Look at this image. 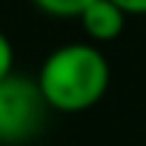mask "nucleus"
I'll return each instance as SVG.
<instances>
[{
	"mask_svg": "<svg viewBox=\"0 0 146 146\" xmlns=\"http://www.w3.org/2000/svg\"><path fill=\"white\" fill-rule=\"evenodd\" d=\"M112 3L129 17V15H146V0H112Z\"/></svg>",
	"mask_w": 146,
	"mask_h": 146,
	"instance_id": "nucleus-6",
	"label": "nucleus"
},
{
	"mask_svg": "<svg viewBox=\"0 0 146 146\" xmlns=\"http://www.w3.org/2000/svg\"><path fill=\"white\" fill-rule=\"evenodd\" d=\"M12 72H15V46L0 32V80H6Z\"/></svg>",
	"mask_w": 146,
	"mask_h": 146,
	"instance_id": "nucleus-5",
	"label": "nucleus"
},
{
	"mask_svg": "<svg viewBox=\"0 0 146 146\" xmlns=\"http://www.w3.org/2000/svg\"><path fill=\"white\" fill-rule=\"evenodd\" d=\"M49 103L37 78L12 72L0 80V146H23L35 140L46 123Z\"/></svg>",
	"mask_w": 146,
	"mask_h": 146,
	"instance_id": "nucleus-2",
	"label": "nucleus"
},
{
	"mask_svg": "<svg viewBox=\"0 0 146 146\" xmlns=\"http://www.w3.org/2000/svg\"><path fill=\"white\" fill-rule=\"evenodd\" d=\"M78 20L92 43H112L123 35V26H126V15L112 0H92Z\"/></svg>",
	"mask_w": 146,
	"mask_h": 146,
	"instance_id": "nucleus-3",
	"label": "nucleus"
},
{
	"mask_svg": "<svg viewBox=\"0 0 146 146\" xmlns=\"http://www.w3.org/2000/svg\"><path fill=\"white\" fill-rule=\"evenodd\" d=\"M32 3L49 15V17H63V20H72V17H80V12L92 3V0H32Z\"/></svg>",
	"mask_w": 146,
	"mask_h": 146,
	"instance_id": "nucleus-4",
	"label": "nucleus"
},
{
	"mask_svg": "<svg viewBox=\"0 0 146 146\" xmlns=\"http://www.w3.org/2000/svg\"><path fill=\"white\" fill-rule=\"evenodd\" d=\"M112 69L95 43H66L46 54L37 86L54 112L78 115L98 106L109 89Z\"/></svg>",
	"mask_w": 146,
	"mask_h": 146,
	"instance_id": "nucleus-1",
	"label": "nucleus"
}]
</instances>
